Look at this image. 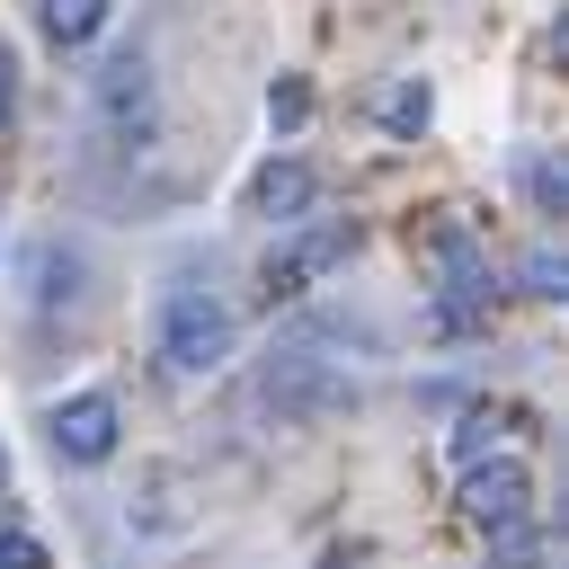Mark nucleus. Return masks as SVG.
Returning a JSON list of instances; mask_svg holds the SVG:
<instances>
[{
  "instance_id": "7ed1b4c3",
  "label": "nucleus",
  "mask_w": 569,
  "mask_h": 569,
  "mask_svg": "<svg viewBox=\"0 0 569 569\" xmlns=\"http://www.w3.org/2000/svg\"><path fill=\"white\" fill-rule=\"evenodd\" d=\"M427 258H436V329H480L489 320V258L471 249V231L445 222L427 240Z\"/></svg>"
},
{
  "instance_id": "f03ea898",
  "label": "nucleus",
  "mask_w": 569,
  "mask_h": 569,
  "mask_svg": "<svg viewBox=\"0 0 569 569\" xmlns=\"http://www.w3.org/2000/svg\"><path fill=\"white\" fill-rule=\"evenodd\" d=\"M258 400H267L276 418H338V409H356V382H347L329 356H311V347H284V356L267 365Z\"/></svg>"
},
{
  "instance_id": "f8f14e48",
  "label": "nucleus",
  "mask_w": 569,
  "mask_h": 569,
  "mask_svg": "<svg viewBox=\"0 0 569 569\" xmlns=\"http://www.w3.org/2000/svg\"><path fill=\"white\" fill-rule=\"evenodd\" d=\"M489 542H498V569H542V533H533V516H516V525H498Z\"/></svg>"
},
{
  "instance_id": "39448f33",
  "label": "nucleus",
  "mask_w": 569,
  "mask_h": 569,
  "mask_svg": "<svg viewBox=\"0 0 569 569\" xmlns=\"http://www.w3.org/2000/svg\"><path fill=\"white\" fill-rule=\"evenodd\" d=\"M116 427H124V418H116L107 391H80V400H62V409L44 418V436H53L62 462H107V453H116Z\"/></svg>"
},
{
  "instance_id": "f257e3e1",
  "label": "nucleus",
  "mask_w": 569,
  "mask_h": 569,
  "mask_svg": "<svg viewBox=\"0 0 569 569\" xmlns=\"http://www.w3.org/2000/svg\"><path fill=\"white\" fill-rule=\"evenodd\" d=\"M231 338H240V320H231V302H222V293H204V284H169V293H160L151 347H160V365H169L178 382L222 373V365H231Z\"/></svg>"
},
{
  "instance_id": "2eb2a0df",
  "label": "nucleus",
  "mask_w": 569,
  "mask_h": 569,
  "mask_svg": "<svg viewBox=\"0 0 569 569\" xmlns=\"http://www.w3.org/2000/svg\"><path fill=\"white\" fill-rule=\"evenodd\" d=\"M9 107H18V62L0 53V116H9Z\"/></svg>"
},
{
  "instance_id": "ddd939ff",
  "label": "nucleus",
  "mask_w": 569,
  "mask_h": 569,
  "mask_svg": "<svg viewBox=\"0 0 569 569\" xmlns=\"http://www.w3.org/2000/svg\"><path fill=\"white\" fill-rule=\"evenodd\" d=\"M0 569H44V542L36 533H0Z\"/></svg>"
},
{
  "instance_id": "0eeeda50",
  "label": "nucleus",
  "mask_w": 569,
  "mask_h": 569,
  "mask_svg": "<svg viewBox=\"0 0 569 569\" xmlns=\"http://www.w3.org/2000/svg\"><path fill=\"white\" fill-rule=\"evenodd\" d=\"M98 116H107L116 133H142V124H151V71H142L133 53H116V62L98 71Z\"/></svg>"
},
{
  "instance_id": "9d476101",
  "label": "nucleus",
  "mask_w": 569,
  "mask_h": 569,
  "mask_svg": "<svg viewBox=\"0 0 569 569\" xmlns=\"http://www.w3.org/2000/svg\"><path fill=\"white\" fill-rule=\"evenodd\" d=\"M107 9H116V0H44V36H53V44H89V36L107 27Z\"/></svg>"
},
{
  "instance_id": "423d86ee",
  "label": "nucleus",
  "mask_w": 569,
  "mask_h": 569,
  "mask_svg": "<svg viewBox=\"0 0 569 569\" xmlns=\"http://www.w3.org/2000/svg\"><path fill=\"white\" fill-rule=\"evenodd\" d=\"M525 498H533L525 462H462V516H471L480 533L516 525V516H525Z\"/></svg>"
},
{
  "instance_id": "dca6fc26",
  "label": "nucleus",
  "mask_w": 569,
  "mask_h": 569,
  "mask_svg": "<svg viewBox=\"0 0 569 569\" xmlns=\"http://www.w3.org/2000/svg\"><path fill=\"white\" fill-rule=\"evenodd\" d=\"M0 471H9V462H0Z\"/></svg>"
},
{
  "instance_id": "1a4fd4ad",
  "label": "nucleus",
  "mask_w": 569,
  "mask_h": 569,
  "mask_svg": "<svg viewBox=\"0 0 569 569\" xmlns=\"http://www.w3.org/2000/svg\"><path fill=\"white\" fill-rule=\"evenodd\" d=\"M373 116H382L391 133H427V116H436V98H427V80H391V89L373 98Z\"/></svg>"
},
{
  "instance_id": "20e7f679",
  "label": "nucleus",
  "mask_w": 569,
  "mask_h": 569,
  "mask_svg": "<svg viewBox=\"0 0 569 569\" xmlns=\"http://www.w3.org/2000/svg\"><path fill=\"white\" fill-rule=\"evenodd\" d=\"M356 249V222H311L302 240H284L276 258H267V302H293V293H311L338 258Z\"/></svg>"
},
{
  "instance_id": "6e6552de",
  "label": "nucleus",
  "mask_w": 569,
  "mask_h": 569,
  "mask_svg": "<svg viewBox=\"0 0 569 569\" xmlns=\"http://www.w3.org/2000/svg\"><path fill=\"white\" fill-rule=\"evenodd\" d=\"M311 196H320V178H311L302 160H267V169H258V187H249V204H258L267 222H302V213H311Z\"/></svg>"
},
{
  "instance_id": "9b49d317",
  "label": "nucleus",
  "mask_w": 569,
  "mask_h": 569,
  "mask_svg": "<svg viewBox=\"0 0 569 569\" xmlns=\"http://www.w3.org/2000/svg\"><path fill=\"white\" fill-rule=\"evenodd\" d=\"M516 276H525V293H542V302H560V293H569V267H560V249H551V240H533Z\"/></svg>"
},
{
  "instance_id": "4468645a",
  "label": "nucleus",
  "mask_w": 569,
  "mask_h": 569,
  "mask_svg": "<svg viewBox=\"0 0 569 569\" xmlns=\"http://www.w3.org/2000/svg\"><path fill=\"white\" fill-rule=\"evenodd\" d=\"M267 107H276V124H302L311 98H302V80H284V89H267Z\"/></svg>"
}]
</instances>
